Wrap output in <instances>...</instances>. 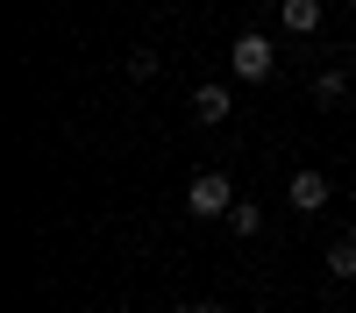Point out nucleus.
<instances>
[{"mask_svg":"<svg viewBox=\"0 0 356 313\" xmlns=\"http://www.w3.org/2000/svg\"><path fill=\"white\" fill-rule=\"evenodd\" d=\"M228 71L243 78V85H264L278 71V57H271V36H257V28H243V36L228 43Z\"/></svg>","mask_w":356,"mask_h":313,"instance_id":"nucleus-1","label":"nucleus"},{"mask_svg":"<svg viewBox=\"0 0 356 313\" xmlns=\"http://www.w3.org/2000/svg\"><path fill=\"white\" fill-rule=\"evenodd\" d=\"M228 207H235L228 171H200V178L186 185V214H193V221H228Z\"/></svg>","mask_w":356,"mask_h":313,"instance_id":"nucleus-2","label":"nucleus"},{"mask_svg":"<svg viewBox=\"0 0 356 313\" xmlns=\"http://www.w3.org/2000/svg\"><path fill=\"white\" fill-rule=\"evenodd\" d=\"M328 192H335V185H328V171H314V164L285 178V199H292L300 214H321V207H328Z\"/></svg>","mask_w":356,"mask_h":313,"instance_id":"nucleus-3","label":"nucleus"},{"mask_svg":"<svg viewBox=\"0 0 356 313\" xmlns=\"http://www.w3.org/2000/svg\"><path fill=\"white\" fill-rule=\"evenodd\" d=\"M193 114H200L207 128H221L228 114H235V93H228L221 78H207V85H193Z\"/></svg>","mask_w":356,"mask_h":313,"instance_id":"nucleus-4","label":"nucleus"},{"mask_svg":"<svg viewBox=\"0 0 356 313\" xmlns=\"http://www.w3.org/2000/svg\"><path fill=\"white\" fill-rule=\"evenodd\" d=\"M321 15H328L321 0H278V22H285V36H314V28H321Z\"/></svg>","mask_w":356,"mask_h":313,"instance_id":"nucleus-5","label":"nucleus"},{"mask_svg":"<svg viewBox=\"0 0 356 313\" xmlns=\"http://www.w3.org/2000/svg\"><path fill=\"white\" fill-rule=\"evenodd\" d=\"M328 278H335V285H349V278H356V242H349V235H342V242H328Z\"/></svg>","mask_w":356,"mask_h":313,"instance_id":"nucleus-6","label":"nucleus"},{"mask_svg":"<svg viewBox=\"0 0 356 313\" xmlns=\"http://www.w3.org/2000/svg\"><path fill=\"white\" fill-rule=\"evenodd\" d=\"M314 100H321V107H342V100H349V78H342V71H314Z\"/></svg>","mask_w":356,"mask_h":313,"instance_id":"nucleus-7","label":"nucleus"},{"mask_svg":"<svg viewBox=\"0 0 356 313\" xmlns=\"http://www.w3.org/2000/svg\"><path fill=\"white\" fill-rule=\"evenodd\" d=\"M228 228H235V235H257V228H264V207H257V199H235V207H228Z\"/></svg>","mask_w":356,"mask_h":313,"instance_id":"nucleus-8","label":"nucleus"},{"mask_svg":"<svg viewBox=\"0 0 356 313\" xmlns=\"http://www.w3.org/2000/svg\"><path fill=\"white\" fill-rule=\"evenodd\" d=\"M157 71H164V65H157V50H136V57H129V78H136V85H150Z\"/></svg>","mask_w":356,"mask_h":313,"instance_id":"nucleus-9","label":"nucleus"},{"mask_svg":"<svg viewBox=\"0 0 356 313\" xmlns=\"http://www.w3.org/2000/svg\"><path fill=\"white\" fill-rule=\"evenodd\" d=\"M178 313H228V306H207V299H186V306H178Z\"/></svg>","mask_w":356,"mask_h":313,"instance_id":"nucleus-10","label":"nucleus"},{"mask_svg":"<svg viewBox=\"0 0 356 313\" xmlns=\"http://www.w3.org/2000/svg\"><path fill=\"white\" fill-rule=\"evenodd\" d=\"M349 242H356V221H349Z\"/></svg>","mask_w":356,"mask_h":313,"instance_id":"nucleus-11","label":"nucleus"}]
</instances>
